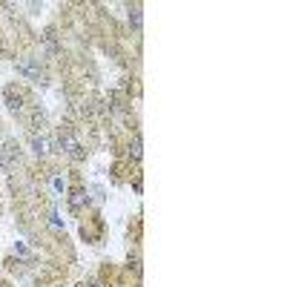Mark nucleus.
I'll return each instance as SVG.
<instances>
[{
    "instance_id": "obj_1",
    "label": "nucleus",
    "mask_w": 287,
    "mask_h": 287,
    "mask_svg": "<svg viewBox=\"0 0 287 287\" xmlns=\"http://www.w3.org/2000/svg\"><path fill=\"white\" fill-rule=\"evenodd\" d=\"M15 66H18V72H20V75H26L29 81H40V75H43V72H40V66H37V61H35V58H20V61L15 63Z\"/></svg>"
},
{
    "instance_id": "obj_2",
    "label": "nucleus",
    "mask_w": 287,
    "mask_h": 287,
    "mask_svg": "<svg viewBox=\"0 0 287 287\" xmlns=\"http://www.w3.org/2000/svg\"><path fill=\"white\" fill-rule=\"evenodd\" d=\"M6 107H9V112H15V115L23 109V98H20V92H15V86L6 89Z\"/></svg>"
},
{
    "instance_id": "obj_3",
    "label": "nucleus",
    "mask_w": 287,
    "mask_h": 287,
    "mask_svg": "<svg viewBox=\"0 0 287 287\" xmlns=\"http://www.w3.org/2000/svg\"><path fill=\"white\" fill-rule=\"evenodd\" d=\"M15 155H18V147H15V141H9L3 147V153H0V161L6 164V167H15Z\"/></svg>"
},
{
    "instance_id": "obj_4",
    "label": "nucleus",
    "mask_w": 287,
    "mask_h": 287,
    "mask_svg": "<svg viewBox=\"0 0 287 287\" xmlns=\"http://www.w3.org/2000/svg\"><path fill=\"white\" fill-rule=\"evenodd\" d=\"M129 23H132L135 29L141 26V6H132V9H129Z\"/></svg>"
},
{
    "instance_id": "obj_5",
    "label": "nucleus",
    "mask_w": 287,
    "mask_h": 287,
    "mask_svg": "<svg viewBox=\"0 0 287 287\" xmlns=\"http://www.w3.org/2000/svg\"><path fill=\"white\" fill-rule=\"evenodd\" d=\"M32 147H35V153H37V155H43V153H46V141H43V138H37V135H32Z\"/></svg>"
},
{
    "instance_id": "obj_6",
    "label": "nucleus",
    "mask_w": 287,
    "mask_h": 287,
    "mask_svg": "<svg viewBox=\"0 0 287 287\" xmlns=\"http://www.w3.org/2000/svg\"><path fill=\"white\" fill-rule=\"evenodd\" d=\"M129 155H132V158H141V138H135V141H132V147H129Z\"/></svg>"
},
{
    "instance_id": "obj_7",
    "label": "nucleus",
    "mask_w": 287,
    "mask_h": 287,
    "mask_svg": "<svg viewBox=\"0 0 287 287\" xmlns=\"http://www.w3.org/2000/svg\"><path fill=\"white\" fill-rule=\"evenodd\" d=\"M43 121H46V118L40 115V112H32V129H37V126H43Z\"/></svg>"
}]
</instances>
